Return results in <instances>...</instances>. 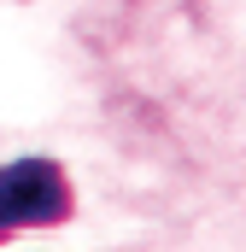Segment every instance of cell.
<instances>
[{
    "label": "cell",
    "instance_id": "obj_1",
    "mask_svg": "<svg viewBox=\"0 0 246 252\" xmlns=\"http://www.w3.org/2000/svg\"><path fill=\"white\" fill-rule=\"evenodd\" d=\"M76 211L70 176L53 158H12L0 164V241L24 235V229H59Z\"/></svg>",
    "mask_w": 246,
    "mask_h": 252
}]
</instances>
